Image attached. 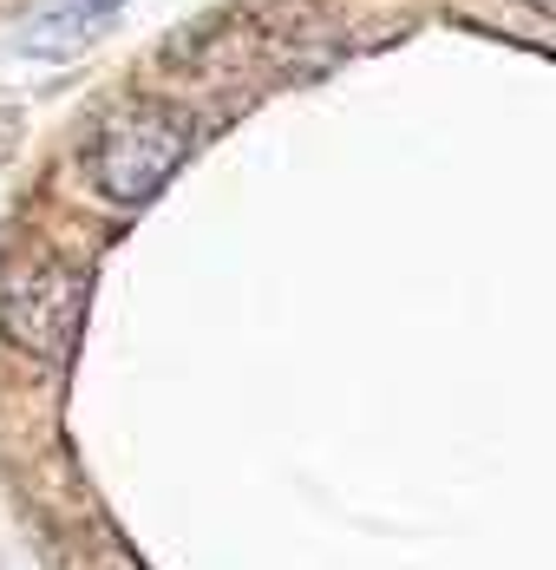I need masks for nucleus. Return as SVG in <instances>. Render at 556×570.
I'll use <instances>...</instances> for the list:
<instances>
[{
    "instance_id": "obj_6",
    "label": "nucleus",
    "mask_w": 556,
    "mask_h": 570,
    "mask_svg": "<svg viewBox=\"0 0 556 570\" xmlns=\"http://www.w3.org/2000/svg\"><path fill=\"white\" fill-rule=\"evenodd\" d=\"M524 7H530L537 20H550V13H556V0H524Z\"/></svg>"
},
{
    "instance_id": "obj_3",
    "label": "nucleus",
    "mask_w": 556,
    "mask_h": 570,
    "mask_svg": "<svg viewBox=\"0 0 556 570\" xmlns=\"http://www.w3.org/2000/svg\"><path fill=\"white\" fill-rule=\"evenodd\" d=\"M111 7H118V0H59V7H47V13H40V27H59V33H47L40 47L53 53V47H66V40H79V33H92V27L106 20Z\"/></svg>"
},
{
    "instance_id": "obj_4",
    "label": "nucleus",
    "mask_w": 556,
    "mask_h": 570,
    "mask_svg": "<svg viewBox=\"0 0 556 570\" xmlns=\"http://www.w3.org/2000/svg\"><path fill=\"white\" fill-rule=\"evenodd\" d=\"M79 570H145V564H138V558H131V551H125V544L106 531V538L86 551V564H79Z\"/></svg>"
},
{
    "instance_id": "obj_1",
    "label": "nucleus",
    "mask_w": 556,
    "mask_h": 570,
    "mask_svg": "<svg viewBox=\"0 0 556 570\" xmlns=\"http://www.w3.org/2000/svg\"><path fill=\"white\" fill-rule=\"evenodd\" d=\"M183 158H190V118L177 106L138 99L99 125V138L86 151V184L118 210H138L183 171Z\"/></svg>"
},
{
    "instance_id": "obj_5",
    "label": "nucleus",
    "mask_w": 556,
    "mask_h": 570,
    "mask_svg": "<svg viewBox=\"0 0 556 570\" xmlns=\"http://www.w3.org/2000/svg\"><path fill=\"white\" fill-rule=\"evenodd\" d=\"M13 145H20V112H13V106H0V165L13 158Z\"/></svg>"
},
{
    "instance_id": "obj_2",
    "label": "nucleus",
    "mask_w": 556,
    "mask_h": 570,
    "mask_svg": "<svg viewBox=\"0 0 556 570\" xmlns=\"http://www.w3.org/2000/svg\"><path fill=\"white\" fill-rule=\"evenodd\" d=\"M79 328H86V269H72L66 256L40 249L0 276V335L20 354L59 367V361H72Z\"/></svg>"
}]
</instances>
